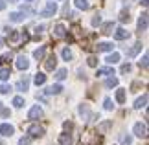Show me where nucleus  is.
<instances>
[{"mask_svg": "<svg viewBox=\"0 0 149 145\" xmlns=\"http://www.w3.org/2000/svg\"><path fill=\"white\" fill-rule=\"evenodd\" d=\"M147 30V13H142L140 17V20H138V31H146Z\"/></svg>", "mask_w": 149, "mask_h": 145, "instance_id": "nucleus-10", "label": "nucleus"}, {"mask_svg": "<svg viewBox=\"0 0 149 145\" xmlns=\"http://www.w3.org/2000/svg\"><path fill=\"white\" fill-rule=\"evenodd\" d=\"M44 53H46V48H44V46H41V48H37L35 51H33V57H35V59H42Z\"/></svg>", "mask_w": 149, "mask_h": 145, "instance_id": "nucleus-20", "label": "nucleus"}, {"mask_svg": "<svg viewBox=\"0 0 149 145\" xmlns=\"http://www.w3.org/2000/svg\"><path fill=\"white\" fill-rule=\"evenodd\" d=\"M59 145H72V136L68 132H63L59 136Z\"/></svg>", "mask_w": 149, "mask_h": 145, "instance_id": "nucleus-12", "label": "nucleus"}, {"mask_svg": "<svg viewBox=\"0 0 149 145\" xmlns=\"http://www.w3.org/2000/svg\"><path fill=\"white\" fill-rule=\"evenodd\" d=\"M20 13L22 15H33L35 11H33L31 8H28V6H22V8H20Z\"/></svg>", "mask_w": 149, "mask_h": 145, "instance_id": "nucleus-32", "label": "nucleus"}, {"mask_svg": "<svg viewBox=\"0 0 149 145\" xmlns=\"http://www.w3.org/2000/svg\"><path fill=\"white\" fill-rule=\"evenodd\" d=\"M120 140H122V143H123V145H131V136L120 134Z\"/></svg>", "mask_w": 149, "mask_h": 145, "instance_id": "nucleus-35", "label": "nucleus"}, {"mask_svg": "<svg viewBox=\"0 0 149 145\" xmlns=\"http://www.w3.org/2000/svg\"><path fill=\"white\" fill-rule=\"evenodd\" d=\"M61 92H63V86L57 83V85H52L50 86V88L46 90V94H61Z\"/></svg>", "mask_w": 149, "mask_h": 145, "instance_id": "nucleus-16", "label": "nucleus"}, {"mask_svg": "<svg viewBox=\"0 0 149 145\" xmlns=\"http://www.w3.org/2000/svg\"><path fill=\"white\" fill-rule=\"evenodd\" d=\"M140 4L142 6H147V0H140Z\"/></svg>", "mask_w": 149, "mask_h": 145, "instance_id": "nucleus-49", "label": "nucleus"}, {"mask_svg": "<svg viewBox=\"0 0 149 145\" xmlns=\"http://www.w3.org/2000/svg\"><path fill=\"white\" fill-rule=\"evenodd\" d=\"M98 50L100 51H112V44L111 42H100L98 44Z\"/></svg>", "mask_w": 149, "mask_h": 145, "instance_id": "nucleus-22", "label": "nucleus"}, {"mask_svg": "<svg viewBox=\"0 0 149 145\" xmlns=\"http://www.w3.org/2000/svg\"><path fill=\"white\" fill-rule=\"evenodd\" d=\"M79 114H81L83 118H88V114H90L88 112V107L87 105H81V107H79Z\"/></svg>", "mask_w": 149, "mask_h": 145, "instance_id": "nucleus-31", "label": "nucleus"}, {"mask_svg": "<svg viewBox=\"0 0 149 145\" xmlns=\"http://www.w3.org/2000/svg\"><path fill=\"white\" fill-rule=\"evenodd\" d=\"M55 66H57V57L55 55H50L48 59H46V62H44V68H46V70H54Z\"/></svg>", "mask_w": 149, "mask_h": 145, "instance_id": "nucleus-9", "label": "nucleus"}, {"mask_svg": "<svg viewBox=\"0 0 149 145\" xmlns=\"http://www.w3.org/2000/svg\"><path fill=\"white\" fill-rule=\"evenodd\" d=\"M33 81H35V85H37V86H41V85L46 83V75H44V74H35Z\"/></svg>", "mask_w": 149, "mask_h": 145, "instance_id": "nucleus-17", "label": "nucleus"}, {"mask_svg": "<svg viewBox=\"0 0 149 145\" xmlns=\"http://www.w3.org/2000/svg\"><path fill=\"white\" fill-rule=\"evenodd\" d=\"M120 72H122V74H129L131 72V65H129V62H127V65H123L122 68H120Z\"/></svg>", "mask_w": 149, "mask_h": 145, "instance_id": "nucleus-42", "label": "nucleus"}, {"mask_svg": "<svg viewBox=\"0 0 149 145\" xmlns=\"http://www.w3.org/2000/svg\"><path fill=\"white\" fill-rule=\"evenodd\" d=\"M116 101L118 103H125V90L123 88H118L116 90Z\"/></svg>", "mask_w": 149, "mask_h": 145, "instance_id": "nucleus-23", "label": "nucleus"}, {"mask_svg": "<svg viewBox=\"0 0 149 145\" xmlns=\"http://www.w3.org/2000/svg\"><path fill=\"white\" fill-rule=\"evenodd\" d=\"M41 116H42V108L39 107V105H35V107H31L28 118H30V119H37V118H41Z\"/></svg>", "mask_w": 149, "mask_h": 145, "instance_id": "nucleus-6", "label": "nucleus"}, {"mask_svg": "<svg viewBox=\"0 0 149 145\" xmlns=\"http://www.w3.org/2000/svg\"><path fill=\"white\" fill-rule=\"evenodd\" d=\"M6 8V2H4V0H0V11H2Z\"/></svg>", "mask_w": 149, "mask_h": 145, "instance_id": "nucleus-48", "label": "nucleus"}, {"mask_svg": "<svg viewBox=\"0 0 149 145\" xmlns=\"http://www.w3.org/2000/svg\"><path fill=\"white\" fill-rule=\"evenodd\" d=\"M28 86H30V79L24 77V79H20L19 83H17V90H19V92H26Z\"/></svg>", "mask_w": 149, "mask_h": 145, "instance_id": "nucleus-11", "label": "nucleus"}, {"mask_svg": "<svg viewBox=\"0 0 149 145\" xmlns=\"http://www.w3.org/2000/svg\"><path fill=\"white\" fill-rule=\"evenodd\" d=\"M114 39H116V40H125V39H129V31L123 30V28H120V30L114 31Z\"/></svg>", "mask_w": 149, "mask_h": 145, "instance_id": "nucleus-7", "label": "nucleus"}, {"mask_svg": "<svg viewBox=\"0 0 149 145\" xmlns=\"http://www.w3.org/2000/svg\"><path fill=\"white\" fill-rule=\"evenodd\" d=\"M9 90H11L9 85H0V94H8Z\"/></svg>", "mask_w": 149, "mask_h": 145, "instance_id": "nucleus-41", "label": "nucleus"}, {"mask_svg": "<svg viewBox=\"0 0 149 145\" xmlns=\"http://www.w3.org/2000/svg\"><path fill=\"white\" fill-rule=\"evenodd\" d=\"M103 105H105V108H107V110H112V108H114V105H112V101L109 99V97H105V101H103Z\"/></svg>", "mask_w": 149, "mask_h": 145, "instance_id": "nucleus-38", "label": "nucleus"}, {"mask_svg": "<svg viewBox=\"0 0 149 145\" xmlns=\"http://www.w3.org/2000/svg\"><path fill=\"white\" fill-rule=\"evenodd\" d=\"M65 77H66V70H65V68L57 70V74H55V79H57V81H63Z\"/></svg>", "mask_w": 149, "mask_h": 145, "instance_id": "nucleus-30", "label": "nucleus"}, {"mask_svg": "<svg viewBox=\"0 0 149 145\" xmlns=\"http://www.w3.org/2000/svg\"><path fill=\"white\" fill-rule=\"evenodd\" d=\"M101 24V17L100 15H94V19H92V26H98Z\"/></svg>", "mask_w": 149, "mask_h": 145, "instance_id": "nucleus-44", "label": "nucleus"}, {"mask_svg": "<svg viewBox=\"0 0 149 145\" xmlns=\"http://www.w3.org/2000/svg\"><path fill=\"white\" fill-rule=\"evenodd\" d=\"M42 30H44V26H42V24H41V26H37V28H35V31H37V33H41Z\"/></svg>", "mask_w": 149, "mask_h": 145, "instance_id": "nucleus-47", "label": "nucleus"}, {"mask_svg": "<svg viewBox=\"0 0 149 145\" xmlns=\"http://www.w3.org/2000/svg\"><path fill=\"white\" fill-rule=\"evenodd\" d=\"M0 114H2L4 118H8V116H9V110H8V108H4L2 103H0Z\"/></svg>", "mask_w": 149, "mask_h": 145, "instance_id": "nucleus-43", "label": "nucleus"}, {"mask_svg": "<svg viewBox=\"0 0 149 145\" xmlns=\"http://www.w3.org/2000/svg\"><path fill=\"white\" fill-rule=\"evenodd\" d=\"M30 143H31V138H30V136L20 138V140H19V145H30Z\"/></svg>", "mask_w": 149, "mask_h": 145, "instance_id": "nucleus-39", "label": "nucleus"}, {"mask_svg": "<svg viewBox=\"0 0 149 145\" xmlns=\"http://www.w3.org/2000/svg\"><path fill=\"white\" fill-rule=\"evenodd\" d=\"M147 99H149V96H147V94H144L142 97H138V99H136V103H134V108H142V107H146V105H147Z\"/></svg>", "mask_w": 149, "mask_h": 145, "instance_id": "nucleus-13", "label": "nucleus"}, {"mask_svg": "<svg viewBox=\"0 0 149 145\" xmlns=\"http://www.w3.org/2000/svg\"><path fill=\"white\" fill-rule=\"evenodd\" d=\"M87 65L88 66H98V59H96V57H88V59H87Z\"/></svg>", "mask_w": 149, "mask_h": 145, "instance_id": "nucleus-36", "label": "nucleus"}, {"mask_svg": "<svg viewBox=\"0 0 149 145\" xmlns=\"http://www.w3.org/2000/svg\"><path fill=\"white\" fill-rule=\"evenodd\" d=\"M74 2H76V6H77V8L79 9H88L90 8V4H88V0H74Z\"/></svg>", "mask_w": 149, "mask_h": 145, "instance_id": "nucleus-19", "label": "nucleus"}, {"mask_svg": "<svg viewBox=\"0 0 149 145\" xmlns=\"http://www.w3.org/2000/svg\"><path fill=\"white\" fill-rule=\"evenodd\" d=\"M28 134H30V138H41L44 134V127L39 123H31L28 127Z\"/></svg>", "mask_w": 149, "mask_h": 145, "instance_id": "nucleus-1", "label": "nucleus"}, {"mask_svg": "<svg viewBox=\"0 0 149 145\" xmlns=\"http://www.w3.org/2000/svg\"><path fill=\"white\" fill-rule=\"evenodd\" d=\"M28 2H31V0H28Z\"/></svg>", "mask_w": 149, "mask_h": 145, "instance_id": "nucleus-51", "label": "nucleus"}, {"mask_svg": "<svg viewBox=\"0 0 149 145\" xmlns=\"http://www.w3.org/2000/svg\"><path fill=\"white\" fill-rule=\"evenodd\" d=\"M9 61H11V55H9V53H6V55L0 57V62H2V65H8Z\"/></svg>", "mask_w": 149, "mask_h": 145, "instance_id": "nucleus-40", "label": "nucleus"}, {"mask_svg": "<svg viewBox=\"0 0 149 145\" xmlns=\"http://www.w3.org/2000/svg\"><path fill=\"white\" fill-rule=\"evenodd\" d=\"M140 86H142V83H138V81H136V83H133V85H131V90H133V92H136V88H140Z\"/></svg>", "mask_w": 149, "mask_h": 145, "instance_id": "nucleus-45", "label": "nucleus"}, {"mask_svg": "<svg viewBox=\"0 0 149 145\" xmlns=\"http://www.w3.org/2000/svg\"><path fill=\"white\" fill-rule=\"evenodd\" d=\"M96 75H114V70H112V66H107V68H100L98 74Z\"/></svg>", "mask_w": 149, "mask_h": 145, "instance_id": "nucleus-18", "label": "nucleus"}, {"mask_svg": "<svg viewBox=\"0 0 149 145\" xmlns=\"http://www.w3.org/2000/svg\"><path fill=\"white\" fill-rule=\"evenodd\" d=\"M9 75H11L9 68H0V81H8Z\"/></svg>", "mask_w": 149, "mask_h": 145, "instance_id": "nucleus-21", "label": "nucleus"}, {"mask_svg": "<svg viewBox=\"0 0 149 145\" xmlns=\"http://www.w3.org/2000/svg\"><path fill=\"white\" fill-rule=\"evenodd\" d=\"M133 130H134V134L138 136V138H147V127L144 125V123H136L134 127H133Z\"/></svg>", "mask_w": 149, "mask_h": 145, "instance_id": "nucleus-3", "label": "nucleus"}, {"mask_svg": "<svg viewBox=\"0 0 149 145\" xmlns=\"http://www.w3.org/2000/svg\"><path fill=\"white\" fill-rule=\"evenodd\" d=\"M147 61H149V57L144 55L142 57V61H140V68H144V70H147Z\"/></svg>", "mask_w": 149, "mask_h": 145, "instance_id": "nucleus-37", "label": "nucleus"}, {"mask_svg": "<svg viewBox=\"0 0 149 145\" xmlns=\"http://www.w3.org/2000/svg\"><path fill=\"white\" fill-rule=\"evenodd\" d=\"M111 127H112V121H111V119H107V121H103V123H100L98 130H100V132H105L107 129H111Z\"/></svg>", "mask_w": 149, "mask_h": 145, "instance_id": "nucleus-24", "label": "nucleus"}, {"mask_svg": "<svg viewBox=\"0 0 149 145\" xmlns=\"http://www.w3.org/2000/svg\"><path fill=\"white\" fill-rule=\"evenodd\" d=\"M9 40H11V42H19V40H20V33L19 31H11L9 33Z\"/></svg>", "mask_w": 149, "mask_h": 145, "instance_id": "nucleus-29", "label": "nucleus"}, {"mask_svg": "<svg viewBox=\"0 0 149 145\" xmlns=\"http://www.w3.org/2000/svg\"><path fill=\"white\" fill-rule=\"evenodd\" d=\"M57 13V4L55 2H48L46 4V9L41 11V17H54Z\"/></svg>", "mask_w": 149, "mask_h": 145, "instance_id": "nucleus-2", "label": "nucleus"}, {"mask_svg": "<svg viewBox=\"0 0 149 145\" xmlns=\"http://www.w3.org/2000/svg\"><path fill=\"white\" fill-rule=\"evenodd\" d=\"M13 105H15L17 108L24 107V97H20V96H17V97H13Z\"/></svg>", "mask_w": 149, "mask_h": 145, "instance_id": "nucleus-28", "label": "nucleus"}, {"mask_svg": "<svg viewBox=\"0 0 149 145\" xmlns=\"http://www.w3.org/2000/svg\"><path fill=\"white\" fill-rule=\"evenodd\" d=\"M54 35H55V37H59V39L66 37V28H65V24H57V26H55V30H54Z\"/></svg>", "mask_w": 149, "mask_h": 145, "instance_id": "nucleus-8", "label": "nucleus"}, {"mask_svg": "<svg viewBox=\"0 0 149 145\" xmlns=\"http://www.w3.org/2000/svg\"><path fill=\"white\" fill-rule=\"evenodd\" d=\"M105 86H107V88H112V86H118V79H116V77H109V79L105 81Z\"/></svg>", "mask_w": 149, "mask_h": 145, "instance_id": "nucleus-27", "label": "nucleus"}, {"mask_svg": "<svg viewBox=\"0 0 149 145\" xmlns=\"http://www.w3.org/2000/svg\"><path fill=\"white\" fill-rule=\"evenodd\" d=\"M120 20H122V22H129V20H131L129 11H122V13H120Z\"/></svg>", "mask_w": 149, "mask_h": 145, "instance_id": "nucleus-34", "label": "nucleus"}, {"mask_svg": "<svg viewBox=\"0 0 149 145\" xmlns=\"http://www.w3.org/2000/svg\"><path fill=\"white\" fill-rule=\"evenodd\" d=\"M72 57H74V55H72V51L68 50V48H65V50H63V59H65V61H70Z\"/></svg>", "mask_w": 149, "mask_h": 145, "instance_id": "nucleus-33", "label": "nucleus"}, {"mask_svg": "<svg viewBox=\"0 0 149 145\" xmlns=\"http://www.w3.org/2000/svg\"><path fill=\"white\" fill-rule=\"evenodd\" d=\"M13 132H15L13 125H9V123H2V125H0V134H2V136H11Z\"/></svg>", "mask_w": 149, "mask_h": 145, "instance_id": "nucleus-5", "label": "nucleus"}, {"mask_svg": "<svg viewBox=\"0 0 149 145\" xmlns=\"http://www.w3.org/2000/svg\"><path fill=\"white\" fill-rule=\"evenodd\" d=\"M105 61L109 62V65H116V62L120 61V53H111V55H109Z\"/></svg>", "mask_w": 149, "mask_h": 145, "instance_id": "nucleus-25", "label": "nucleus"}, {"mask_svg": "<svg viewBox=\"0 0 149 145\" xmlns=\"http://www.w3.org/2000/svg\"><path fill=\"white\" fill-rule=\"evenodd\" d=\"M17 68H19V70H28V66H30V61H28V57L26 55H19L17 57Z\"/></svg>", "mask_w": 149, "mask_h": 145, "instance_id": "nucleus-4", "label": "nucleus"}, {"mask_svg": "<svg viewBox=\"0 0 149 145\" xmlns=\"http://www.w3.org/2000/svg\"><path fill=\"white\" fill-rule=\"evenodd\" d=\"M2 46H4V39L0 37V48H2Z\"/></svg>", "mask_w": 149, "mask_h": 145, "instance_id": "nucleus-50", "label": "nucleus"}, {"mask_svg": "<svg viewBox=\"0 0 149 145\" xmlns=\"http://www.w3.org/2000/svg\"><path fill=\"white\" fill-rule=\"evenodd\" d=\"M63 127H65V130H72V127H74V125L70 123V121H66V123L63 125Z\"/></svg>", "mask_w": 149, "mask_h": 145, "instance_id": "nucleus-46", "label": "nucleus"}, {"mask_svg": "<svg viewBox=\"0 0 149 145\" xmlns=\"http://www.w3.org/2000/svg\"><path fill=\"white\" fill-rule=\"evenodd\" d=\"M140 50H142V42H136V44L133 46V48H131V50L127 51V57H134V55L138 53Z\"/></svg>", "mask_w": 149, "mask_h": 145, "instance_id": "nucleus-15", "label": "nucleus"}, {"mask_svg": "<svg viewBox=\"0 0 149 145\" xmlns=\"http://www.w3.org/2000/svg\"><path fill=\"white\" fill-rule=\"evenodd\" d=\"M112 30H114V22H105V24H103V28H101V33H105V35H111Z\"/></svg>", "mask_w": 149, "mask_h": 145, "instance_id": "nucleus-14", "label": "nucleus"}, {"mask_svg": "<svg viewBox=\"0 0 149 145\" xmlns=\"http://www.w3.org/2000/svg\"><path fill=\"white\" fill-rule=\"evenodd\" d=\"M9 20L11 22H22V20H24V15H22V13H11Z\"/></svg>", "mask_w": 149, "mask_h": 145, "instance_id": "nucleus-26", "label": "nucleus"}]
</instances>
